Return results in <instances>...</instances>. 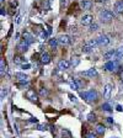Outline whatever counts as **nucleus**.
I'll return each mask as SVG.
<instances>
[{
  "label": "nucleus",
  "mask_w": 123,
  "mask_h": 138,
  "mask_svg": "<svg viewBox=\"0 0 123 138\" xmlns=\"http://www.w3.org/2000/svg\"><path fill=\"white\" fill-rule=\"evenodd\" d=\"M80 96H81L84 100L89 102H92V101H96L97 100V93L95 91V90H89V91H82L80 94Z\"/></svg>",
  "instance_id": "nucleus-1"
},
{
  "label": "nucleus",
  "mask_w": 123,
  "mask_h": 138,
  "mask_svg": "<svg viewBox=\"0 0 123 138\" xmlns=\"http://www.w3.org/2000/svg\"><path fill=\"white\" fill-rule=\"evenodd\" d=\"M97 41H96V38L95 40H90V41H87L85 45L82 46V52L84 53H90V52H92L96 47H97Z\"/></svg>",
  "instance_id": "nucleus-2"
},
{
  "label": "nucleus",
  "mask_w": 123,
  "mask_h": 138,
  "mask_svg": "<svg viewBox=\"0 0 123 138\" xmlns=\"http://www.w3.org/2000/svg\"><path fill=\"white\" fill-rule=\"evenodd\" d=\"M113 17H115V14L111 11V10H102V11L100 12V19L105 22H110V21L113 20Z\"/></svg>",
  "instance_id": "nucleus-3"
},
{
  "label": "nucleus",
  "mask_w": 123,
  "mask_h": 138,
  "mask_svg": "<svg viewBox=\"0 0 123 138\" xmlns=\"http://www.w3.org/2000/svg\"><path fill=\"white\" fill-rule=\"evenodd\" d=\"M119 68L121 67H119L118 61H108L106 64L103 65V69L107 70V72H113V70H117Z\"/></svg>",
  "instance_id": "nucleus-4"
},
{
  "label": "nucleus",
  "mask_w": 123,
  "mask_h": 138,
  "mask_svg": "<svg viewBox=\"0 0 123 138\" xmlns=\"http://www.w3.org/2000/svg\"><path fill=\"white\" fill-rule=\"evenodd\" d=\"M92 21H94V16L92 15H84L81 17V20H80V24L82 26H90L92 24Z\"/></svg>",
  "instance_id": "nucleus-5"
},
{
  "label": "nucleus",
  "mask_w": 123,
  "mask_h": 138,
  "mask_svg": "<svg viewBox=\"0 0 123 138\" xmlns=\"http://www.w3.org/2000/svg\"><path fill=\"white\" fill-rule=\"evenodd\" d=\"M98 46H107L110 43V38L106 36V35H100V36L96 38Z\"/></svg>",
  "instance_id": "nucleus-6"
},
{
  "label": "nucleus",
  "mask_w": 123,
  "mask_h": 138,
  "mask_svg": "<svg viewBox=\"0 0 123 138\" xmlns=\"http://www.w3.org/2000/svg\"><path fill=\"white\" fill-rule=\"evenodd\" d=\"M80 75H82V77H86V78H94L97 75V70L96 69H87V70H85V72H81L80 73Z\"/></svg>",
  "instance_id": "nucleus-7"
},
{
  "label": "nucleus",
  "mask_w": 123,
  "mask_h": 138,
  "mask_svg": "<svg viewBox=\"0 0 123 138\" xmlns=\"http://www.w3.org/2000/svg\"><path fill=\"white\" fill-rule=\"evenodd\" d=\"M70 65H71V62L66 61V59H62L58 63V68L60 69V70H66V69H69Z\"/></svg>",
  "instance_id": "nucleus-8"
},
{
  "label": "nucleus",
  "mask_w": 123,
  "mask_h": 138,
  "mask_svg": "<svg viewBox=\"0 0 123 138\" xmlns=\"http://www.w3.org/2000/svg\"><path fill=\"white\" fill-rule=\"evenodd\" d=\"M58 41H59V43L63 46H68L71 43V40H70V37L68 36V35H62V36H59Z\"/></svg>",
  "instance_id": "nucleus-9"
},
{
  "label": "nucleus",
  "mask_w": 123,
  "mask_h": 138,
  "mask_svg": "<svg viewBox=\"0 0 123 138\" xmlns=\"http://www.w3.org/2000/svg\"><path fill=\"white\" fill-rule=\"evenodd\" d=\"M15 78H16L19 81H21V83H27V81H29V77L25 73H21V72L15 73Z\"/></svg>",
  "instance_id": "nucleus-10"
},
{
  "label": "nucleus",
  "mask_w": 123,
  "mask_h": 138,
  "mask_svg": "<svg viewBox=\"0 0 123 138\" xmlns=\"http://www.w3.org/2000/svg\"><path fill=\"white\" fill-rule=\"evenodd\" d=\"M40 59H41L42 64H48V63H51V59H52V58H51V54H49V53L44 52V53H42L41 54Z\"/></svg>",
  "instance_id": "nucleus-11"
},
{
  "label": "nucleus",
  "mask_w": 123,
  "mask_h": 138,
  "mask_svg": "<svg viewBox=\"0 0 123 138\" xmlns=\"http://www.w3.org/2000/svg\"><path fill=\"white\" fill-rule=\"evenodd\" d=\"M22 40H24L25 42H27L29 45H31V43L35 42V38H33V36L30 32H24L22 33Z\"/></svg>",
  "instance_id": "nucleus-12"
},
{
  "label": "nucleus",
  "mask_w": 123,
  "mask_h": 138,
  "mask_svg": "<svg viewBox=\"0 0 123 138\" xmlns=\"http://www.w3.org/2000/svg\"><path fill=\"white\" fill-rule=\"evenodd\" d=\"M29 47H30V45L27 43V42H25L24 40H22V41L20 42V43L17 45V49H19V52H21V53L26 52V51L29 49Z\"/></svg>",
  "instance_id": "nucleus-13"
},
{
  "label": "nucleus",
  "mask_w": 123,
  "mask_h": 138,
  "mask_svg": "<svg viewBox=\"0 0 123 138\" xmlns=\"http://www.w3.org/2000/svg\"><path fill=\"white\" fill-rule=\"evenodd\" d=\"M91 6H92V3H91L90 0H81L80 1V8L82 10H90Z\"/></svg>",
  "instance_id": "nucleus-14"
},
{
  "label": "nucleus",
  "mask_w": 123,
  "mask_h": 138,
  "mask_svg": "<svg viewBox=\"0 0 123 138\" xmlns=\"http://www.w3.org/2000/svg\"><path fill=\"white\" fill-rule=\"evenodd\" d=\"M113 57H116V49H111V51H108V52L103 54V59H106L107 62L113 59Z\"/></svg>",
  "instance_id": "nucleus-15"
},
{
  "label": "nucleus",
  "mask_w": 123,
  "mask_h": 138,
  "mask_svg": "<svg viewBox=\"0 0 123 138\" xmlns=\"http://www.w3.org/2000/svg\"><path fill=\"white\" fill-rule=\"evenodd\" d=\"M26 58H24L22 57V56H20V54H16V56H15V57H14V63H15V64H25V63H26Z\"/></svg>",
  "instance_id": "nucleus-16"
},
{
  "label": "nucleus",
  "mask_w": 123,
  "mask_h": 138,
  "mask_svg": "<svg viewBox=\"0 0 123 138\" xmlns=\"http://www.w3.org/2000/svg\"><path fill=\"white\" fill-rule=\"evenodd\" d=\"M26 96L31 100V101H33V102H37L38 101V99H37V95H36V93L33 91V90H29L27 93H26Z\"/></svg>",
  "instance_id": "nucleus-17"
},
{
  "label": "nucleus",
  "mask_w": 123,
  "mask_h": 138,
  "mask_svg": "<svg viewBox=\"0 0 123 138\" xmlns=\"http://www.w3.org/2000/svg\"><path fill=\"white\" fill-rule=\"evenodd\" d=\"M115 10L118 14H123V0H118L115 4Z\"/></svg>",
  "instance_id": "nucleus-18"
},
{
  "label": "nucleus",
  "mask_w": 123,
  "mask_h": 138,
  "mask_svg": "<svg viewBox=\"0 0 123 138\" xmlns=\"http://www.w3.org/2000/svg\"><path fill=\"white\" fill-rule=\"evenodd\" d=\"M111 91H112V85L111 84H106L105 88H103V96L106 99H108L111 95Z\"/></svg>",
  "instance_id": "nucleus-19"
},
{
  "label": "nucleus",
  "mask_w": 123,
  "mask_h": 138,
  "mask_svg": "<svg viewBox=\"0 0 123 138\" xmlns=\"http://www.w3.org/2000/svg\"><path fill=\"white\" fill-rule=\"evenodd\" d=\"M48 43H49V46L52 47V48H57L58 47V43H59V41H58V38H51V40L48 41Z\"/></svg>",
  "instance_id": "nucleus-20"
},
{
  "label": "nucleus",
  "mask_w": 123,
  "mask_h": 138,
  "mask_svg": "<svg viewBox=\"0 0 123 138\" xmlns=\"http://www.w3.org/2000/svg\"><path fill=\"white\" fill-rule=\"evenodd\" d=\"M48 36H49L48 31H44V30H42L41 32H40V40H41V41L47 40V38H48Z\"/></svg>",
  "instance_id": "nucleus-21"
},
{
  "label": "nucleus",
  "mask_w": 123,
  "mask_h": 138,
  "mask_svg": "<svg viewBox=\"0 0 123 138\" xmlns=\"http://www.w3.org/2000/svg\"><path fill=\"white\" fill-rule=\"evenodd\" d=\"M95 131H96L97 134H103L105 133V126H103V125H97L96 128H95Z\"/></svg>",
  "instance_id": "nucleus-22"
},
{
  "label": "nucleus",
  "mask_w": 123,
  "mask_h": 138,
  "mask_svg": "<svg viewBox=\"0 0 123 138\" xmlns=\"http://www.w3.org/2000/svg\"><path fill=\"white\" fill-rule=\"evenodd\" d=\"M5 72H6V65H5L4 59H1L0 61V73H1V75H4Z\"/></svg>",
  "instance_id": "nucleus-23"
},
{
  "label": "nucleus",
  "mask_w": 123,
  "mask_h": 138,
  "mask_svg": "<svg viewBox=\"0 0 123 138\" xmlns=\"http://www.w3.org/2000/svg\"><path fill=\"white\" fill-rule=\"evenodd\" d=\"M116 58H123V46L116 49Z\"/></svg>",
  "instance_id": "nucleus-24"
},
{
  "label": "nucleus",
  "mask_w": 123,
  "mask_h": 138,
  "mask_svg": "<svg viewBox=\"0 0 123 138\" xmlns=\"http://www.w3.org/2000/svg\"><path fill=\"white\" fill-rule=\"evenodd\" d=\"M102 110H103V111H107V112H110L112 109H111L110 104H103V105H102Z\"/></svg>",
  "instance_id": "nucleus-25"
},
{
  "label": "nucleus",
  "mask_w": 123,
  "mask_h": 138,
  "mask_svg": "<svg viewBox=\"0 0 123 138\" xmlns=\"http://www.w3.org/2000/svg\"><path fill=\"white\" fill-rule=\"evenodd\" d=\"M95 120H96V116H95V114H90L89 116H87V121H89V122H94Z\"/></svg>",
  "instance_id": "nucleus-26"
},
{
  "label": "nucleus",
  "mask_w": 123,
  "mask_h": 138,
  "mask_svg": "<svg viewBox=\"0 0 123 138\" xmlns=\"http://www.w3.org/2000/svg\"><path fill=\"white\" fill-rule=\"evenodd\" d=\"M98 29V25L97 24H91L90 25V31H96Z\"/></svg>",
  "instance_id": "nucleus-27"
},
{
  "label": "nucleus",
  "mask_w": 123,
  "mask_h": 138,
  "mask_svg": "<svg viewBox=\"0 0 123 138\" xmlns=\"http://www.w3.org/2000/svg\"><path fill=\"white\" fill-rule=\"evenodd\" d=\"M6 93H8L6 88H3V89H1V99H5V96H6Z\"/></svg>",
  "instance_id": "nucleus-28"
},
{
  "label": "nucleus",
  "mask_w": 123,
  "mask_h": 138,
  "mask_svg": "<svg viewBox=\"0 0 123 138\" xmlns=\"http://www.w3.org/2000/svg\"><path fill=\"white\" fill-rule=\"evenodd\" d=\"M40 94H41V95H43V96H47V95H48V91H47V90L44 89V88H41V90H40Z\"/></svg>",
  "instance_id": "nucleus-29"
},
{
  "label": "nucleus",
  "mask_w": 123,
  "mask_h": 138,
  "mask_svg": "<svg viewBox=\"0 0 123 138\" xmlns=\"http://www.w3.org/2000/svg\"><path fill=\"white\" fill-rule=\"evenodd\" d=\"M37 130L46 131V130H47V126H46V125H38V126H37Z\"/></svg>",
  "instance_id": "nucleus-30"
},
{
  "label": "nucleus",
  "mask_w": 123,
  "mask_h": 138,
  "mask_svg": "<svg viewBox=\"0 0 123 138\" xmlns=\"http://www.w3.org/2000/svg\"><path fill=\"white\" fill-rule=\"evenodd\" d=\"M78 63H79V59H78V58H74L73 61H71V65H78Z\"/></svg>",
  "instance_id": "nucleus-31"
},
{
  "label": "nucleus",
  "mask_w": 123,
  "mask_h": 138,
  "mask_svg": "<svg viewBox=\"0 0 123 138\" xmlns=\"http://www.w3.org/2000/svg\"><path fill=\"white\" fill-rule=\"evenodd\" d=\"M30 67H31V65L27 64V63H26V64H22V69H29Z\"/></svg>",
  "instance_id": "nucleus-32"
},
{
  "label": "nucleus",
  "mask_w": 123,
  "mask_h": 138,
  "mask_svg": "<svg viewBox=\"0 0 123 138\" xmlns=\"http://www.w3.org/2000/svg\"><path fill=\"white\" fill-rule=\"evenodd\" d=\"M10 5H11L12 8H16V6H17V3H16V1H11V3H10Z\"/></svg>",
  "instance_id": "nucleus-33"
},
{
  "label": "nucleus",
  "mask_w": 123,
  "mask_h": 138,
  "mask_svg": "<svg viewBox=\"0 0 123 138\" xmlns=\"http://www.w3.org/2000/svg\"><path fill=\"white\" fill-rule=\"evenodd\" d=\"M69 98H70V100H71V101H76V98H75V96H73V95H69Z\"/></svg>",
  "instance_id": "nucleus-34"
},
{
  "label": "nucleus",
  "mask_w": 123,
  "mask_h": 138,
  "mask_svg": "<svg viewBox=\"0 0 123 138\" xmlns=\"http://www.w3.org/2000/svg\"><path fill=\"white\" fill-rule=\"evenodd\" d=\"M1 15L4 16V15H6V10H5L4 8H1Z\"/></svg>",
  "instance_id": "nucleus-35"
},
{
  "label": "nucleus",
  "mask_w": 123,
  "mask_h": 138,
  "mask_svg": "<svg viewBox=\"0 0 123 138\" xmlns=\"http://www.w3.org/2000/svg\"><path fill=\"white\" fill-rule=\"evenodd\" d=\"M117 110H118V111H123V107L121 105H118V106H117Z\"/></svg>",
  "instance_id": "nucleus-36"
},
{
  "label": "nucleus",
  "mask_w": 123,
  "mask_h": 138,
  "mask_svg": "<svg viewBox=\"0 0 123 138\" xmlns=\"http://www.w3.org/2000/svg\"><path fill=\"white\" fill-rule=\"evenodd\" d=\"M107 121L110 122V123H113V120H112V118H111V117H108V118H107Z\"/></svg>",
  "instance_id": "nucleus-37"
},
{
  "label": "nucleus",
  "mask_w": 123,
  "mask_h": 138,
  "mask_svg": "<svg viewBox=\"0 0 123 138\" xmlns=\"http://www.w3.org/2000/svg\"><path fill=\"white\" fill-rule=\"evenodd\" d=\"M30 122H37V118H31V120H30Z\"/></svg>",
  "instance_id": "nucleus-38"
},
{
  "label": "nucleus",
  "mask_w": 123,
  "mask_h": 138,
  "mask_svg": "<svg viewBox=\"0 0 123 138\" xmlns=\"http://www.w3.org/2000/svg\"><path fill=\"white\" fill-rule=\"evenodd\" d=\"M62 1V4H65V0H60Z\"/></svg>",
  "instance_id": "nucleus-39"
},
{
  "label": "nucleus",
  "mask_w": 123,
  "mask_h": 138,
  "mask_svg": "<svg viewBox=\"0 0 123 138\" xmlns=\"http://www.w3.org/2000/svg\"><path fill=\"white\" fill-rule=\"evenodd\" d=\"M0 3H1V4H3V3H4V0H0Z\"/></svg>",
  "instance_id": "nucleus-40"
}]
</instances>
